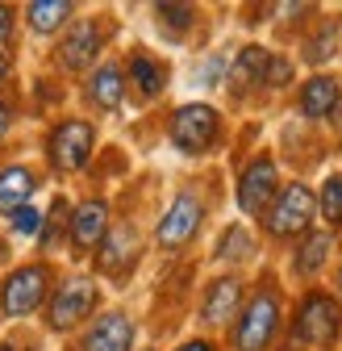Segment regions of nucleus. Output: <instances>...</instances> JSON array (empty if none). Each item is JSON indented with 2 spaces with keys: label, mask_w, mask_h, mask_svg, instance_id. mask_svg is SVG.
<instances>
[{
  "label": "nucleus",
  "mask_w": 342,
  "mask_h": 351,
  "mask_svg": "<svg viewBox=\"0 0 342 351\" xmlns=\"http://www.w3.org/2000/svg\"><path fill=\"white\" fill-rule=\"evenodd\" d=\"M276 326H280V301H276V293L272 289L254 293L250 305L242 310V318H238V330H234L238 351H263L272 343Z\"/></svg>",
  "instance_id": "nucleus-1"
},
{
  "label": "nucleus",
  "mask_w": 342,
  "mask_h": 351,
  "mask_svg": "<svg viewBox=\"0 0 342 351\" xmlns=\"http://www.w3.org/2000/svg\"><path fill=\"white\" fill-rule=\"evenodd\" d=\"M238 301H242V285L234 276H222L218 285L209 289L200 314H205V322H226L230 314H238Z\"/></svg>",
  "instance_id": "nucleus-15"
},
{
  "label": "nucleus",
  "mask_w": 342,
  "mask_h": 351,
  "mask_svg": "<svg viewBox=\"0 0 342 351\" xmlns=\"http://www.w3.org/2000/svg\"><path fill=\"white\" fill-rule=\"evenodd\" d=\"M180 351H213V347H209V343H205V339H192V343H184V347H180Z\"/></svg>",
  "instance_id": "nucleus-30"
},
{
  "label": "nucleus",
  "mask_w": 342,
  "mask_h": 351,
  "mask_svg": "<svg viewBox=\"0 0 342 351\" xmlns=\"http://www.w3.org/2000/svg\"><path fill=\"white\" fill-rule=\"evenodd\" d=\"M213 138H218V113L209 105H180L176 117H171V143L180 151L196 155V151H209Z\"/></svg>",
  "instance_id": "nucleus-4"
},
{
  "label": "nucleus",
  "mask_w": 342,
  "mask_h": 351,
  "mask_svg": "<svg viewBox=\"0 0 342 351\" xmlns=\"http://www.w3.org/2000/svg\"><path fill=\"white\" fill-rule=\"evenodd\" d=\"M9 67H13V63H9V55H5V51H0V84H5V80H9Z\"/></svg>",
  "instance_id": "nucleus-31"
},
{
  "label": "nucleus",
  "mask_w": 342,
  "mask_h": 351,
  "mask_svg": "<svg viewBox=\"0 0 342 351\" xmlns=\"http://www.w3.org/2000/svg\"><path fill=\"white\" fill-rule=\"evenodd\" d=\"M63 217H67V201L59 197V201H55V209H51V222L42 226V243H47V247H55V243H59V226H63Z\"/></svg>",
  "instance_id": "nucleus-26"
},
{
  "label": "nucleus",
  "mask_w": 342,
  "mask_h": 351,
  "mask_svg": "<svg viewBox=\"0 0 342 351\" xmlns=\"http://www.w3.org/2000/svg\"><path fill=\"white\" fill-rule=\"evenodd\" d=\"M338 109V80L334 75H313L301 88V113L305 117H326Z\"/></svg>",
  "instance_id": "nucleus-14"
},
{
  "label": "nucleus",
  "mask_w": 342,
  "mask_h": 351,
  "mask_svg": "<svg viewBox=\"0 0 342 351\" xmlns=\"http://www.w3.org/2000/svg\"><path fill=\"white\" fill-rule=\"evenodd\" d=\"M130 75H134V84H138V93L142 97H159L163 93V63H155L150 55H134V63H130Z\"/></svg>",
  "instance_id": "nucleus-21"
},
{
  "label": "nucleus",
  "mask_w": 342,
  "mask_h": 351,
  "mask_svg": "<svg viewBox=\"0 0 342 351\" xmlns=\"http://www.w3.org/2000/svg\"><path fill=\"white\" fill-rule=\"evenodd\" d=\"M13 226H17V234H38V230H42V213H38L34 205H21V209L13 213Z\"/></svg>",
  "instance_id": "nucleus-25"
},
{
  "label": "nucleus",
  "mask_w": 342,
  "mask_h": 351,
  "mask_svg": "<svg viewBox=\"0 0 342 351\" xmlns=\"http://www.w3.org/2000/svg\"><path fill=\"white\" fill-rule=\"evenodd\" d=\"M5 130H9V105L0 101V134H5Z\"/></svg>",
  "instance_id": "nucleus-32"
},
{
  "label": "nucleus",
  "mask_w": 342,
  "mask_h": 351,
  "mask_svg": "<svg viewBox=\"0 0 342 351\" xmlns=\"http://www.w3.org/2000/svg\"><path fill=\"white\" fill-rule=\"evenodd\" d=\"M134 255H138V234L130 226H117L113 234L101 239V268L105 272H125Z\"/></svg>",
  "instance_id": "nucleus-13"
},
{
  "label": "nucleus",
  "mask_w": 342,
  "mask_h": 351,
  "mask_svg": "<svg viewBox=\"0 0 342 351\" xmlns=\"http://www.w3.org/2000/svg\"><path fill=\"white\" fill-rule=\"evenodd\" d=\"M250 234L242 230V226H234V230H226V239H222V247H218V255L222 259H242V255H250Z\"/></svg>",
  "instance_id": "nucleus-23"
},
{
  "label": "nucleus",
  "mask_w": 342,
  "mask_h": 351,
  "mask_svg": "<svg viewBox=\"0 0 342 351\" xmlns=\"http://www.w3.org/2000/svg\"><path fill=\"white\" fill-rule=\"evenodd\" d=\"M105 234H109V209H105V201H83L71 213V243L79 251H88V247H101Z\"/></svg>",
  "instance_id": "nucleus-11"
},
{
  "label": "nucleus",
  "mask_w": 342,
  "mask_h": 351,
  "mask_svg": "<svg viewBox=\"0 0 342 351\" xmlns=\"http://www.w3.org/2000/svg\"><path fill=\"white\" fill-rule=\"evenodd\" d=\"M321 213L330 226H342V176H330L321 189Z\"/></svg>",
  "instance_id": "nucleus-22"
},
{
  "label": "nucleus",
  "mask_w": 342,
  "mask_h": 351,
  "mask_svg": "<svg viewBox=\"0 0 342 351\" xmlns=\"http://www.w3.org/2000/svg\"><path fill=\"white\" fill-rule=\"evenodd\" d=\"M9 34H13V9L0 5V47H9Z\"/></svg>",
  "instance_id": "nucleus-29"
},
{
  "label": "nucleus",
  "mask_w": 342,
  "mask_h": 351,
  "mask_svg": "<svg viewBox=\"0 0 342 351\" xmlns=\"http://www.w3.org/2000/svg\"><path fill=\"white\" fill-rule=\"evenodd\" d=\"M34 193V171L29 167H5L0 171V209L17 213Z\"/></svg>",
  "instance_id": "nucleus-16"
},
{
  "label": "nucleus",
  "mask_w": 342,
  "mask_h": 351,
  "mask_svg": "<svg viewBox=\"0 0 342 351\" xmlns=\"http://www.w3.org/2000/svg\"><path fill=\"white\" fill-rule=\"evenodd\" d=\"M47 280H51V272L42 268V263H29V268H17L9 280H5V289H0V310L5 314H29L34 305L42 301V293H47Z\"/></svg>",
  "instance_id": "nucleus-5"
},
{
  "label": "nucleus",
  "mask_w": 342,
  "mask_h": 351,
  "mask_svg": "<svg viewBox=\"0 0 342 351\" xmlns=\"http://www.w3.org/2000/svg\"><path fill=\"white\" fill-rule=\"evenodd\" d=\"M200 213H205L200 201L192 193H180L176 201H171V209L163 213V222H159V247H167V251L184 247L196 234V226H200Z\"/></svg>",
  "instance_id": "nucleus-8"
},
{
  "label": "nucleus",
  "mask_w": 342,
  "mask_h": 351,
  "mask_svg": "<svg viewBox=\"0 0 342 351\" xmlns=\"http://www.w3.org/2000/svg\"><path fill=\"white\" fill-rule=\"evenodd\" d=\"M272 88H280V84H288L292 80V63L288 59H267V75H263Z\"/></svg>",
  "instance_id": "nucleus-27"
},
{
  "label": "nucleus",
  "mask_w": 342,
  "mask_h": 351,
  "mask_svg": "<svg viewBox=\"0 0 342 351\" xmlns=\"http://www.w3.org/2000/svg\"><path fill=\"white\" fill-rule=\"evenodd\" d=\"M92 305H96V285H92L88 276H71V280H63V289L55 293L47 322H51L55 330H67V326H75L83 314H88Z\"/></svg>",
  "instance_id": "nucleus-6"
},
{
  "label": "nucleus",
  "mask_w": 342,
  "mask_h": 351,
  "mask_svg": "<svg viewBox=\"0 0 342 351\" xmlns=\"http://www.w3.org/2000/svg\"><path fill=\"white\" fill-rule=\"evenodd\" d=\"M92 143H96V134H92L88 121H63L51 134V159H55V167H63V171L83 167L88 155H92Z\"/></svg>",
  "instance_id": "nucleus-7"
},
{
  "label": "nucleus",
  "mask_w": 342,
  "mask_h": 351,
  "mask_svg": "<svg viewBox=\"0 0 342 351\" xmlns=\"http://www.w3.org/2000/svg\"><path fill=\"white\" fill-rule=\"evenodd\" d=\"M267 51L263 47H242L238 51V59H234V80L238 84H259L263 75H267Z\"/></svg>",
  "instance_id": "nucleus-20"
},
{
  "label": "nucleus",
  "mask_w": 342,
  "mask_h": 351,
  "mask_svg": "<svg viewBox=\"0 0 342 351\" xmlns=\"http://www.w3.org/2000/svg\"><path fill=\"white\" fill-rule=\"evenodd\" d=\"M338 326H342V314H338V301L326 297V293H309L301 301V314H296V330L292 339L305 343V347H326L338 339Z\"/></svg>",
  "instance_id": "nucleus-2"
},
{
  "label": "nucleus",
  "mask_w": 342,
  "mask_h": 351,
  "mask_svg": "<svg viewBox=\"0 0 342 351\" xmlns=\"http://www.w3.org/2000/svg\"><path fill=\"white\" fill-rule=\"evenodd\" d=\"M330 247H334L330 234H309V239L301 243V251H296V272H301V276H313L321 263L330 259Z\"/></svg>",
  "instance_id": "nucleus-19"
},
{
  "label": "nucleus",
  "mask_w": 342,
  "mask_h": 351,
  "mask_svg": "<svg viewBox=\"0 0 342 351\" xmlns=\"http://www.w3.org/2000/svg\"><path fill=\"white\" fill-rule=\"evenodd\" d=\"M276 193V163L263 155V159H254L246 171H242V184H238V205L246 213H263L267 201Z\"/></svg>",
  "instance_id": "nucleus-9"
},
{
  "label": "nucleus",
  "mask_w": 342,
  "mask_h": 351,
  "mask_svg": "<svg viewBox=\"0 0 342 351\" xmlns=\"http://www.w3.org/2000/svg\"><path fill=\"white\" fill-rule=\"evenodd\" d=\"M121 93H125V71L117 63H105L92 80H88V97L101 105V109H117L121 105Z\"/></svg>",
  "instance_id": "nucleus-17"
},
{
  "label": "nucleus",
  "mask_w": 342,
  "mask_h": 351,
  "mask_svg": "<svg viewBox=\"0 0 342 351\" xmlns=\"http://www.w3.org/2000/svg\"><path fill=\"white\" fill-rule=\"evenodd\" d=\"M25 13H29V25L38 34H51V29H59L71 17V5H67V0H34Z\"/></svg>",
  "instance_id": "nucleus-18"
},
{
  "label": "nucleus",
  "mask_w": 342,
  "mask_h": 351,
  "mask_svg": "<svg viewBox=\"0 0 342 351\" xmlns=\"http://www.w3.org/2000/svg\"><path fill=\"white\" fill-rule=\"evenodd\" d=\"M326 55H334V29H326V34L313 42V51H309V59H326Z\"/></svg>",
  "instance_id": "nucleus-28"
},
{
  "label": "nucleus",
  "mask_w": 342,
  "mask_h": 351,
  "mask_svg": "<svg viewBox=\"0 0 342 351\" xmlns=\"http://www.w3.org/2000/svg\"><path fill=\"white\" fill-rule=\"evenodd\" d=\"M155 13H159V21L171 25V29H188V25H192V9H188V5H159Z\"/></svg>",
  "instance_id": "nucleus-24"
},
{
  "label": "nucleus",
  "mask_w": 342,
  "mask_h": 351,
  "mask_svg": "<svg viewBox=\"0 0 342 351\" xmlns=\"http://www.w3.org/2000/svg\"><path fill=\"white\" fill-rule=\"evenodd\" d=\"M313 213H317L313 193H309L305 184H288V189L276 197V205L267 209V230H272L276 239H292V234H301V230L313 222Z\"/></svg>",
  "instance_id": "nucleus-3"
},
{
  "label": "nucleus",
  "mask_w": 342,
  "mask_h": 351,
  "mask_svg": "<svg viewBox=\"0 0 342 351\" xmlns=\"http://www.w3.org/2000/svg\"><path fill=\"white\" fill-rule=\"evenodd\" d=\"M134 347V322L125 314H105L83 335V351H130Z\"/></svg>",
  "instance_id": "nucleus-10"
},
{
  "label": "nucleus",
  "mask_w": 342,
  "mask_h": 351,
  "mask_svg": "<svg viewBox=\"0 0 342 351\" xmlns=\"http://www.w3.org/2000/svg\"><path fill=\"white\" fill-rule=\"evenodd\" d=\"M96 51H101V25H96V21L71 25V34L63 38V47H59V55H63V63H67L71 71H83V67L96 59Z\"/></svg>",
  "instance_id": "nucleus-12"
}]
</instances>
